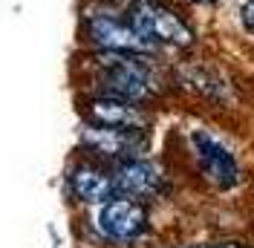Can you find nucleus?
Instances as JSON below:
<instances>
[{
  "instance_id": "nucleus-10",
  "label": "nucleus",
  "mask_w": 254,
  "mask_h": 248,
  "mask_svg": "<svg viewBox=\"0 0 254 248\" xmlns=\"http://www.w3.org/2000/svg\"><path fill=\"white\" fill-rule=\"evenodd\" d=\"M171 248H254L243 240H208V243H190V246H171Z\"/></svg>"
},
{
  "instance_id": "nucleus-3",
  "label": "nucleus",
  "mask_w": 254,
  "mask_h": 248,
  "mask_svg": "<svg viewBox=\"0 0 254 248\" xmlns=\"http://www.w3.org/2000/svg\"><path fill=\"white\" fill-rule=\"evenodd\" d=\"M84 41L93 49L104 52H142V55H156V47L142 38L130 26V20L122 17L110 6H95L84 15Z\"/></svg>"
},
{
  "instance_id": "nucleus-13",
  "label": "nucleus",
  "mask_w": 254,
  "mask_h": 248,
  "mask_svg": "<svg viewBox=\"0 0 254 248\" xmlns=\"http://www.w3.org/2000/svg\"><path fill=\"white\" fill-rule=\"evenodd\" d=\"M193 3H217V0H193Z\"/></svg>"
},
{
  "instance_id": "nucleus-5",
  "label": "nucleus",
  "mask_w": 254,
  "mask_h": 248,
  "mask_svg": "<svg viewBox=\"0 0 254 248\" xmlns=\"http://www.w3.org/2000/svg\"><path fill=\"white\" fill-rule=\"evenodd\" d=\"M127 20L156 49L159 47H188L190 38H193L190 29L179 20V15H174L159 0H136L133 6H127Z\"/></svg>"
},
{
  "instance_id": "nucleus-1",
  "label": "nucleus",
  "mask_w": 254,
  "mask_h": 248,
  "mask_svg": "<svg viewBox=\"0 0 254 248\" xmlns=\"http://www.w3.org/2000/svg\"><path fill=\"white\" fill-rule=\"evenodd\" d=\"M84 81L90 95L125 98L133 104H147L159 93V75L153 55L142 52H104L93 49L84 58Z\"/></svg>"
},
{
  "instance_id": "nucleus-9",
  "label": "nucleus",
  "mask_w": 254,
  "mask_h": 248,
  "mask_svg": "<svg viewBox=\"0 0 254 248\" xmlns=\"http://www.w3.org/2000/svg\"><path fill=\"white\" fill-rule=\"evenodd\" d=\"M81 116H84L87 124L150 130V113L144 110V104H133V101H125V98L87 95V98L81 101Z\"/></svg>"
},
{
  "instance_id": "nucleus-7",
  "label": "nucleus",
  "mask_w": 254,
  "mask_h": 248,
  "mask_svg": "<svg viewBox=\"0 0 254 248\" xmlns=\"http://www.w3.org/2000/svg\"><path fill=\"white\" fill-rule=\"evenodd\" d=\"M64 190L69 202H75L81 208H95L101 202L116 196V185L110 176V165H101L90 156L75 159L66 173H64Z\"/></svg>"
},
{
  "instance_id": "nucleus-12",
  "label": "nucleus",
  "mask_w": 254,
  "mask_h": 248,
  "mask_svg": "<svg viewBox=\"0 0 254 248\" xmlns=\"http://www.w3.org/2000/svg\"><path fill=\"white\" fill-rule=\"evenodd\" d=\"M113 3H122V6H133L136 0H113Z\"/></svg>"
},
{
  "instance_id": "nucleus-4",
  "label": "nucleus",
  "mask_w": 254,
  "mask_h": 248,
  "mask_svg": "<svg viewBox=\"0 0 254 248\" xmlns=\"http://www.w3.org/2000/svg\"><path fill=\"white\" fill-rule=\"evenodd\" d=\"M81 156H90L101 165H113V162H125V159H136L144 156L150 147V136L147 130H136V127H101V124H81Z\"/></svg>"
},
{
  "instance_id": "nucleus-8",
  "label": "nucleus",
  "mask_w": 254,
  "mask_h": 248,
  "mask_svg": "<svg viewBox=\"0 0 254 248\" xmlns=\"http://www.w3.org/2000/svg\"><path fill=\"white\" fill-rule=\"evenodd\" d=\"M110 176H113V185H116V196H130V199L150 202L156 196H162V190H165V173L147 156L113 162Z\"/></svg>"
},
{
  "instance_id": "nucleus-11",
  "label": "nucleus",
  "mask_w": 254,
  "mask_h": 248,
  "mask_svg": "<svg viewBox=\"0 0 254 248\" xmlns=\"http://www.w3.org/2000/svg\"><path fill=\"white\" fill-rule=\"evenodd\" d=\"M240 17H243V26L254 35V0H246V3H243V12H240Z\"/></svg>"
},
{
  "instance_id": "nucleus-6",
  "label": "nucleus",
  "mask_w": 254,
  "mask_h": 248,
  "mask_svg": "<svg viewBox=\"0 0 254 248\" xmlns=\"http://www.w3.org/2000/svg\"><path fill=\"white\" fill-rule=\"evenodd\" d=\"M196 168L211 187L217 190H234L240 185V162L214 133L208 130H193L188 136Z\"/></svg>"
},
{
  "instance_id": "nucleus-2",
  "label": "nucleus",
  "mask_w": 254,
  "mask_h": 248,
  "mask_svg": "<svg viewBox=\"0 0 254 248\" xmlns=\"http://www.w3.org/2000/svg\"><path fill=\"white\" fill-rule=\"evenodd\" d=\"M90 240L101 248H139L150 237V208L142 199L113 196L95 208H87Z\"/></svg>"
}]
</instances>
